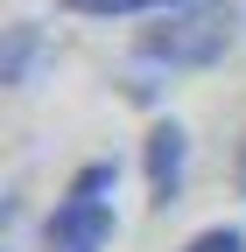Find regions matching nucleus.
I'll use <instances>...</instances> for the list:
<instances>
[{
	"instance_id": "1",
	"label": "nucleus",
	"mask_w": 246,
	"mask_h": 252,
	"mask_svg": "<svg viewBox=\"0 0 246 252\" xmlns=\"http://www.w3.org/2000/svg\"><path fill=\"white\" fill-rule=\"evenodd\" d=\"M232 42H239V0H183L134 35V56L148 70H211Z\"/></svg>"
},
{
	"instance_id": "2",
	"label": "nucleus",
	"mask_w": 246,
	"mask_h": 252,
	"mask_svg": "<svg viewBox=\"0 0 246 252\" xmlns=\"http://www.w3.org/2000/svg\"><path fill=\"white\" fill-rule=\"evenodd\" d=\"M113 161H84L78 175H71V189L56 196V210L42 217V252H106L113 245Z\"/></svg>"
},
{
	"instance_id": "3",
	"label": "nucleus",
	"mask_w": 246,
	"mask_h": 252,
	"mask_svg": "<svg viewBox=\"0 0 246 252\" xmlns=\"http://www.w3.org/2000/svg\"><path fill=\"white\" fill-rule=\"evenodd\" d=\"M141 168H148V203L169 210L183 203V168H190V133H183L176 119H155L141 140Z\"/></svg>"
},
{
	"instance_id": "4",
	"label": "nucleus",
	"mask_w": 246,
	"mask_h": 252,
	"mask_svg": "<svg viewBox=\"0 0 246 252\" xmlns=\"http://www.w3.org/2000/svg\"><path fill=\"white\" fill-rule=\"evenodd\" d=\"M36 63H42V28L36 21H14L7 42H0V84H28Z\"/></svg>"
},
{
	"instance_id": "5",
	"label": "nucleus",
	"mask_w": 246,
	"mask_h": 252,
	"mask_svg": "<svg viewBox=\"0 0 246 252\" xmlns=\"http://www.w3.org/2000/svg\"><path fill=\"white\" fill-rule=\"evenodd\" d=\"M64 7H78V14H169V7H183V0H64Z\"/></svg>"
},
{
	"instance_id": "6",
	"label": "nucleus",
	"mask_w": 246,
	"mask_h": 252,
	"mask_svg": "<svg viewBox=\"0 0 246 252\" xmlns=\"http://www.w3.org/2000/svg\"><path fill=\"white\" fill-rule=\"evenodd\" d=\"M183 252H246V231H239V224H211V231H197Z\"/></svg>"
},
{
	"instance_id": "7",
	"label": "nucleus",
	"mask_w": 246,
	"mask_h": 252,
	"mask_svg": "<svg viewBox=\"0 0 246 252\" xmlns=\"http://www.w3.org/2000/svg\"><path fill=\"white\" fill-rule=\"evenodd\" d=\"M232 189L246 196V140H239V161H232Z\"/></svg>"
}]
</instances>
